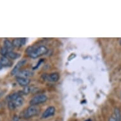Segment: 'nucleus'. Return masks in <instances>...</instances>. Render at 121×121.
Masks as SVG:
<instances>
[{
	"label": "nucleus",
	"instance_id": "a211bd4d",
	"mask_svg": "<svg viewBox=\"0 0 121 121\" xmlns=\"http://www.w3.org/2000/svg\"><path fill=\"white\" fill-rule=\"evenodd\" d=\"M20 39H21V42H22V46L24 45L26 43V38H20Z\"/></svg>",
	"mask_w": 121,
	"mask_h": 121
},
{
	"label": "nucleus",
	"instance_id": "0eeeda50",
	"mask_svg": "<svg viewBox=\"0 0 121 121\" xmlns=\"http://www.w3.org/2000/svg\"><path fill=\"white\" fill-rule=\"evenodd\" d=\"M16 81L19 85H20L21 86H24V87L27 86L30 82V80L29 79L21 78V77H17Z\"/></svg>",
	"mask_w": 121,
	"mask_h": 121
},
{
	"label": "nucleus",
	"instance_id": "ddd939ff",
	"mask_svg": "<svg viewBox=\"0 0 121 121\" xmlns=\"http://www.w3.org/2000/svg\"><path fill=\"white\" fill-rule=\"evenodd\" d=\"M20 54L17 53L16 52H14L13 51H10L8 52V54H7V56L8 58H10V59H17L20 56Z\"/></svg>",
	"mask_w": 121,
	"mask_h": 121
},
{
	"label": "nucleus",
	"instance_id": "4468645a",
	"mask_svg": "<svg viewBox=\"0 0 121 121\" xmlns=\"http://www.w3.org/2000/svg\"><path fill=\"white\" fill-rule=\"evenodd\" d=\"M12 44L13 45L14 47H16V48H20L22 46V42H21V39H15L12 41Z\"/></svg>",
	"mask_w": 121,
	"mask_h": 121
},
{
	"label": "nucleus",
	"instance_id": "39448f33",
	"mask_svg": "<svg viewBox=\"0 0 121 121\" xmlns=\"http://www.w3.org/2000/svg\"><path fill=\"white\" fill-rule=\"evenodd\" d=\"M55 111L56 109L54 107H53V106L49 107L43 113V114L41 115V117L43 119H46V118H48V117H52V116H53L55 114Z\"/></svg>",
	"mask_w": 121,
	"mask_h": 121
},
{
	"label": "nucleus",
	"instance_id": "f8f14e48",
	"mask_svg": "<svg viewBox=\"0 0 121 121\" xmlns=\"http://www.w3.org/2000/svg\"><path fill=\"white\" fill-rule=\"evenodd\" d=\"M13 102L15 106H16V107H21L23 105V103H24V98L21 96H20L16 99H15Z\"/></svg>",
	"mask_w": 121,
	"mask_h": 121
},
{
	"label": "nucleus",
	"instance_id": "20e7f679",
	"mask_svg": "<svg viewBox=\"0 0 121 121\" xmlns=\"http://www.w3.org/2000/svg\"><path fill=\"white\" fill-rule=\"evenodd\" d=\"M26 62H27V60L26 59H22L20 61H18L17 64L15 65V66L14 67L13 69L11 71V75H15L18 74V72H20V70L21 69V68L26 64Z\"/></svg>",
	"mask_w": 121,
	"mask_h": 121
},
{
	"label": "nucleus",
	"instance_id": "2eb2a0df",
	"mask_svg": "<svg viewBox=\"0 0 121 121\" xmlns=\"http://www.w3.org/2000/svg\"><path fill=\"white\" fill-rule=\"evenodd\" d=\"M8 108L11 110H13L14 109L16 108V106L15 105L13 101H8Z\"/></svg>",
	"mask_w": 121,
	"mask_h": 121
},
{
	"label": "nucleus",
	"instance_id": "6ab92c4d",
	"mask_svg": "<svg viewBox=\"0 0 121 121\" xmlns=\"http://www.w3.org/2000/svg\"><path fill=\"white\" fill-rule=\"evenodd\" d=\"M13 121H19V118H18V116H14L13 118Z\"/></svg>",
	"mask_w": 121,
	"mask_h": 121
},
{
	"label": "nucleus",
	"instance_id": "6e6552de",
	"mask_svg": "<svg viewBox=\"0 0 121 121\" xmlns=\"http://www.w3.org/2000/svg\"><path fill=\"white\" fill-rule=\"evenodd\" d=\"M33 75V72L30 70H22L20 71L18 73L17 77H21V78H24L28 79V78L31 77Z\"/></svg>",
	"mask_w": 121,
	"mask_h": 121
},
{
	"label": "nucleus",
	"instance_id": "f3484780",
	"mask_svg": "<svg viewBox=\"0 0 121 121\" xmlns=\"http://www.w3.org/2000/svg\"><path fill=\"white\" fill-rule=\"evenodd\" d=\"M30 91V88L29 86H26V87H24V89L22 90V93L24 94V95H28Z\"/></svg>",
	"mask_w": 121,
	"mask_h": 121
},
{
	"label": "nucleus",
	"instance_id": "9b49d317",
	"mask_svg": "<svg viewBox=\"0 0 121 121\" xmlns=\"http://www.w3.org/2000/svg\"><path fill=\"white\" fill-rule=\"evenodd\" d=\"M4 47H5V48H6V49L9 51V52L12 51L14 48L13 45V44H12V42H11L10 40H8V39L4 40Z\"/></svg>",
	"mask_w": 121,
	"mask_h": 121
},
{
	"label": "nucleus",
	"instance_id": "1a4fd4ad",
	"mask_svg": "<svg viewBox=\"0 0 121 121\" xmlns=\"http://www.w3.org/2000/svg\"><path fill=\"white\" fill-rule=\"evenodd\" d=\"M0 62H1V65L3 66H4V67H10L12 64V62L10 61V60L4 56H2L0 58Z\"/></svg>",
	"mask_w": 121,
	"mask_h": 121
},
{
	"label": "nucleus",
	"instance_id": "9d476101",
	"mask_svg": "<svg viewBox=\"0 0 121 121\" xmlns=\"http://www.w3.org/2000/svg\"><path fill=\"white\" fill-rule=\"evenodd\" d=\"M113 117L117 121H121V113L119 108H115L113 112Z\"/></svg>",
	"mask_w": 121,
	"mask_h": 121
},
{
	"label": "nucleus",
	"instance_id": "5701e85b",
	"mask_svg": "<svg viewBox=\"0 0 121 121\" xmlns=\"http://www.w3.org/2000/svg\"></svg>",
	"mask_w": 121,
	"mask_h": 121
},
{
	"label": "nucleus",
	"instance_id": "f257e3e1",
	"mask_svg": "<svg viewBox=\"0 0 121 121\" xmlns=\"http://www.w3.org/2000/svg\"><path fill=\"white\" fill-rule=\"evenodd\" d=\"M48 51V50L46 46H39L37 48H34V50L29 53V56L32 58H36L43 55H45Z\"/></svg>",
	"mask_w": 121,
	"mask_h": 121
},
{
	"label": "nucleus",
	"instance_id": "aec40b11",
	"mask_svg": "<svg viewBox=\"0 0 121 121\" xmlns=\"http://www.w3.org/2000/svg\"><path fill=\"white\" fill-rule=\"evenodd\" d=\"M108 121H116V119H115V118L113 117V116H112V117H110Z\"/></svg>",
	"mask_w": 121,
	"mask_h": 121
},
{
	"label": "nucleus",
	"instance_id": "7ed1b4c3",
	"mask_svg": "<svg viewBox=\"0 0 121 121\" xmlns=\"http://www.w3.org/2000/svg\"><path fill=\"white\" fill-rule=\"evenodd\" d=\"M48 97L46 95L44 94H39L37 95L34 96V97L32 98V99L30 101V105H37L41 103H43L47 101Z\"/></svg>",
	"mask_w": 121,
	"mask_h": 121
},
{
	"label": "nucleus",
	"instance_id": "4be33fe9",
	"mask_svg": "<svg viewBox=\"0 0 121 121\" xmlns=\"http://www.w3.org/2000/svg\"></svg>",
	"mask_w": 121,
	"mask_h": 121
},
{
	"label": "nucleus",
	"instance_id": "dca6fc26",
	"mask_svg": "<svg viewBox=\"0 0 121 121\" xmlns=\"http://www.w3.org/2000/svg\"><path fill=\"white\" fill-rule=\"evenodd\" d=\"M8 52L9 51L5 47H4V46L2 47V48H1V50H0V53L1 54V55L4 56H7V54H8Z\"/></svg>",
	"mask_w": 121,
	"mask_h": 121
},
{
	"label": "nucleus",
	"instance_id": "412c9836",
	"mask_svg": "<svg viewBox=\"0 0 121 121\" xmlns=\"http://www.w3.org/2000/svg\"><path fill=\"white\" fill-rule=\"evenodd\" d=\"M3 67V65H1V62H0V69H1Z\"/></svg>",
	"mask_w": 121,
	"mask_h": 121
},
{
	"label": "nucleus",
	"instance_id": "f03ea898",
	"mask_svg": "<svg viewBox=\"0 0 121 121\" xmlns=\"http://www.w3.org/2000/svg\"><path fill=\"white\" fill-rule=\"evenodd\" d=\"M39 108L36 106V105H30L29 107L26 108V110L24 111V113L23 114V117L26 119H29L31 118L32 117L36 116L39 113Z\"/></svg>",
	"mask_w": 121,
	"mask_h": 121
},
{
	"label": "nucleus",
	"instance_id": "423d86ee",
	"mask_svg": "<svg viewBox=\"0 0 121 121\" xmlns=\"http://www.w3.org/2000/svg\"><path fill=\"white\" fill-rule=\"evenodd\" d=\"M44 75H45V77L44 78V80H48L51 82H56L60 79L59 73H56V72L50 73V75L44 74Z\"/></svg>",
	"mask_w": 121,
	"mask_h": 121
}]
</instances>
